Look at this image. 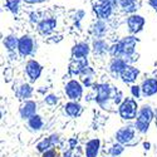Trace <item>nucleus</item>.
Listing matches in <instances>:
<instances>
[{
  "label": "nucleus",
  "instance_id": "obj_8",
  "mask_svg": "<svg viewBox=\"0 0 157 157\" xmlns=\"http://www.w3.org/2000/svg\"><path fill=\"white\" fill-rule=\"evenodd\" d=\"M143 24H145V20H143L142 17H138V15H132L128 19V27L133 33L140 32L141 28L143 27Z\"/></svg>",
  "mask_w": 157,
  "mask_h": 157
},
{
  "label": "nucleus",
  "instance_id": "obj_1",
  "mask_svg": "<svg viewBox=\"0 0 157 157\" xmlns=\"http://www.w3.org/2000/svg\"><path fill=\"white\" fill-rule=\"evenodd\" d=\"M137 112V104L132 99H126L120 107V113L123 118L126 120H132L136 117Z\"/></svg>",
  "mask_w": 157,
  "mask_h": 157
},
{
  "label": "nucleus",
  "instance_id": "obj_21",
  "mask_svg": "<svg viewBox=\"0 0 157 157\" xmlns=\"http://www.w3.org/2000/svg\"><path fill=\"white\" fill-rule=\"evenodd\" d=\"M29 124H30L32 128H34V129H39V128L43 126V122H42V118H40L39 116H33V117H30Z\"/></svg>",
  "mask_w": 157,
  "mask_h": 157
},
{
  "label": "nucleus",
  "instance_id": "obj_33",
  "mask_svg": "<svg viewBox=\"0 0 157 157\" xmlns=\"http://www.w3.org/2000/svg\"><path fill=\"white\" fill-rule=\"evenodd\" d=\"M71 156H72V148H71V150H69V151H68L67 153H65V155H64L63 157H71Z\"/></svg>",
  "mask_w": 157,
  "mask_h": 157
},
{
  "label": "nucleus",
  "instance_id": "obj_34",
  "mask_svg": "<svg viewBox=\"0 0 157 157\" xmlns=\"http://www.w3.org/2000/svg\"><path fill=\"white\" fill-rule=\"evenodd\" d=\"M156 124H157V111H156Z\"/></svg>",
  "mask_w": 157,
  "mask_h": 157
},
{
  "label": "nucleus",
  "instance_id": "obj_28",
  "mask_svg": "<svg viewBox=\"0 0 157 157\" xmlns=\"http://www.w3.org/2000/svg\"><path fill=\"white\" fill-rule=\"evenodd\" d=\"M45 102H47L48 104H56V103H57V98H56L54 96H48V97L45 98Z\"/></svg>",
  "mask_w": 157,
  "mask_h": 157
},
{
  "label": "nucleus",
  "instance_id": "obj_15",
  "mask_svg": "<svg viewBox=\"0 0 157 157\" xmlns=\"http://www.w3.org/2000/svg\"><path fill=\"white\" fill-rule=\"evenodd\" d=\"M54 28H56V20L54 19L44 20L43 23H40V25H39V30H40L42 34H49Z\"/></svg>",
  "mask_w": 157,
  "mask_h": 157
},
{
  "label": "nucleus",
  "instance_id": "obj_13",
  "mask_svg": "<svg viewBox=\"0 0 157 157\" xmlns=\"http://www.w3.org/2000/svg\"><path fill=\"white\" fill-rule=\"evenodd\" d=\"M135 44H136V39L132 36H128L124 39V40H122L123 54H132L133 50H135Z\"/></svg>",
  "mask_w": 157,
  "mask_h": 157
},
{
  "label": "nucleus",
  "instance_id": "obj_16",
  "mask_svg": "<svg viewBox=\"0 0 157 157\" xmlns=\"http://www.w3.org/2000/svg\"><path fill=\"white\" fill-rule=\"evenodd\" d=\"M35 108H36V106H35L34 102L25 103V106L20 111L21 112V116L24 117V118H30V117H33L34 113H35Z\"/></svg>",
  "mask_w": 157,
  "mask_h": 157
},
{
  "label": "nucleus",
  "instance_id": "obj_3",
  "mask_svg": "<svg viewBox=\"0 0 157 157\" xmlns=\"http://www.w3.org/2000/svg\"><path fill=\"white\" fill-rule=\"evenodd\" d=\"M65 90H67L68 97L72 99H79L82 96V87L75 81H71L65 87Z\"/></svg>",
  "mask_w": 157,
  "mask_h": 157
},
{
  "label": "nucleus",
  "instance_id": "obj_7",
  "mask_svg": "<svg viewBox=\"0 0 157 157\" xmlns=\"http://www.w3.org/2000/svg\"><path fill=\"white\" fill-rule=\"evenodd\" d=\"M40 72H42V67L35 60H30L27 64V73L29 74V77L32 78V79L35 81L36 78L40 75Z\"/></svg>",
  "mask_w": 157,
  "mask_h": 157
},
{
  "label": "nucleus",
  "instance_id": "obj_31",
  "mask_svg": "<svg viewBox=\"0 0 157 157\" xmlns=\"http://www.w3.org/2000/svg\"><path fill=\"white\" fill-rule=\"evenodd\" d=\"M43 157H56V155H54V151H53V150H50V151L45 152Z\"/></svg>",
  "mask_w": 157,
  "mask_h": 157
},
{
  "label": "nucleus",
  "instance_id": "obj_18",
  "mask_svg": "<svg viewBox=\"0 0 157 157\" xmlns=\"http://www.w3.org/2000/svg\"><path fill=\"white\" fill-rule=\"evenodd\" d=\"M65 111H67V113L69 116L75 117V116H78V114L81 113L82 108H81V106L78 103H68L67 106H65Z\"/></svg>",
  "mask_w": 157,
  "mask_h": 157
},
{
  "label": "nucleus",
  "instance_id": "obj_23",
  "mask_svg": "<svg viewBox=\"0 0 157 157\" xmlns=\"http://www.w3.org/2000/svg\"><path fill=\"white\" fill-rule=\"evenodd\" d=\"M111 53L113 54V56H120V54H123V45H122V42L121 43H118V44H116V45H113L112 47V49H111Z\"/></svg>",
  "mask_w": 157,
  "mask_h": 157
},
{
  "label": "nucleus",
  "instance_id": "obj_2",
  "mask_svg": "<svg viewBox=\"0 0 157 157\" xmlns=\"http://www.w3.org/2000/svg\"><path fill=\"white\" fill-rule=\"evenodd\" d=\"M152 117H153V113L148 107H145L141 111L138 118H137V128L141 131V132H146L147 131Z\"/></svg>",
  "mask_w": 157,
  "mask_h": 157
},
{
  "label": "nucleus",
  "instance_id": "obj_4",
  "mask_svg": "<svg viewBox=\"0 0 157 157\" xmlns=\"http://www.w3.org/2000/svg\"><path fill=\"white\" fill-rule=\"evenodd\" d=\"M94 10L97 15L101 18H107L111 14V4L108 0H99L94 5Z\"/></svg>",
  "mask_w": 157,
  "mask_h": 157
},
{
  "label": "nucleus",
  "instance_id": "obj_20",
  "mask_svg": "<svg viewBox=\"0 0 157 157\" xmlns=\"http://www.w3.org/2000/svg\"><path fill=\"white\" fill-rule=\"evenodd\" d=\"M124 67H126V64H124V62H123L122 59H116V60L112 63V65H111L112 72H114V73L122 72Z\"/></svg>",
  "mask_w": 157,
  "mask_h": 157
},
{
  "label": "nucleus",
  "instance_id": "obj_11",
  "mask_svg": "<svg viewBox=\"0 0 157 157\" xmlns=\"http://www.w3.org/2000/svg\"><path fill=\"white\" fill-rule=\"evenodd\" d=\"M142 90L146 96H152L157 92V81L156 79H148L145 81L142 84Z\"/></svg>",
  "mask_w": 157,
  "mask_h": 157
},
{
  "label": "nucleus",
  "instance_id": "obj_26",
  "mask_svg": "<svg viewBox=\"0 0 157 157\" xmlns=\"http://www.w3.org/2000/svg\"><path fill=\"white\" fill-rule=\"evenodd\" d=\"M50 143H52V140H49V138H45L44 141H42L38 145V151H44L45 148H48L49 146H50Z\"/></svg>",
  "mask_w": 157,
  "mask_h": 157
},
{
  "label": "nucleus",
  "instance_id": "obj_17",
  "mask_svg": "<svg viewBox=\"0 0 157 157\" xmlns=\"http://www.w3.org/2000/svg\"><path fill=\"white\" fill-rule=\"evenodd\" d=\"M88 45L84 44V43H81V44H77L74 48H73V56L74 58H83L88 54Z\"/></svg>",
  "mask_w": 157,
  "mask_h": 157
},
{
  "label": "nucleus",
  "instance_id": "obj_32",
  "mask_svg": "<svg viewBox=\"0 0 157 157\" xmlns=\"http://www.w3.org/2000/svg\"><path fill=\"white\" fill-rule=\"evenodd\" d=\"M150 3H151V5H152V6L157 8V0H150Z\"/></svg>",
  "mask_w": 157,
  "mask_h": 157
},
{
  "label": "nucleus",
  "instance_id": "obj_35",
  "mask_svg": "<svg viewBox=\"0 0 157 157\" xmlns=\"http://www.w3.org/2000/svg\"><path fill=\"white\" fill-rule=\"evenodd\" d=\"M27 2H30L32 3V2H36V0H27Z\"/></svg>",
  "mask_w": 157,
  "mask_h": 157
},
{
  "label": "nucleus",
  "instance_id": "obj_27",
  "mask_svg": "<svg viewBox=\"0 0 157 157\" xmlns=\"http://www.w3.org/2000/svg\"><path fill=\"white\" fill-rule=\"evenodd\" d=\"M122 151H123V147H122L121 145H116V146H113V148L111 150V153H112L113 156H117V155H120Z\"/></svg>",
  "mask_w": 157,
  "mask_h": 157
},
{
  "label": "nucleus",
  "instance_id": "obj_6",
  "mask_svg": "<svg viewBox=\"0 0 157 157\" xmlns=\"http://www.w3.org/2000/svg\"><path fill=\"white\" fill-rule=\"evenodd\" d=\"M87 67L86 58H75L69 65V71L72 74H81V72Z\"/></svg>",
  "mask_w": 157,
  "mask_h": 157
},
{
  "label": "nucleus",
  "instance_id": "obj_5",
  "mask_svg": "<svg viewBox=\"0 0 157 157\" xmlns=\"http://www.w3.org/2000/svg\"><path fill=\"white\" fill-rule=\"evenodd\" d=\"M18 48L21 56H28L33 49V40L29 36H23L18 43Z\"/></svg>",
  "mask_w": 157,
  "mask_h": 157
},
{
  "label": "nucleus",
  "instance_id": "obj_29",
  "mask_svg": "<svg viewBox=\"0 0 157 157\" xmlns=\"http://www.w3.org/2000/svg\"><path fill=\"white\" fill-rule=\"evenodd\" d=\"M8 6L13 10V11H17V6H18V2H9Z\"/></svg>",
  "mask_w": 157,
  "mask_h": 157
},
{
  "label": "nucleus",
  "instance_id": "obj_24",
  "mask_svg": "<svg viewBox=\"0 0 157 157\" xmlns=\"http://www.w3.org/2000/svg\"><path fill=\"white\" fill-rule=\"evenodd\" d=\"M30 94H32V88L28 84L21 86V88H20V96L28 98V97H30Z\"/></svg>",
  "mask_w": 157,
  "mask_h": 157
},
{
  "label": "nucleus",
  "instance_id": "obj_25",
  "mask_svg": "<svg viewBox=\"0 0 157 157\" xmlns=\"http://www.w3.org/2000/svg\"><path fill=\"white\" fill-rule=\"evenodd\" d=\"M5 45L9 48V49H14L15 45H17V39L14 36H9L5 39Z\"/></svg>",
  "mask_w": 157,
  "mask_h": 157
},
{
  "label": "nucleus",
  "instance_id": "obj_30",
  "mask_svg": "<svg viewBox=\"0 0 157 157\" xmlns=\"http://www.w3.org/2000/svg\"><path fill=\"white\" fill-rule=\"evenodd\" d=\"M132 93H133V96H136V97H138V96H140V88H138L137 86L132 87Z\"/></svg>",
  "mask_w": 157,
  "mask_h": 157
},
{
  "label": "nucleus",
  "instance_id": "obj_14",
  "mask_svg": "<svg viewBox=\"0 0 157 157\" xmlns=\"http://www.w3.org/2000/svg\"><path fill=\"white\" fill-rule=\"evenodd\" d=\"M99 147V141L98 140H92L87 143V157H96Z\"/></svg>",
  "mask_w": 157,
  "mask_h": 157
},
{
  "label": "nucleus",
  "instance_id": "obj_19",
  "mask_svg": "<svg viewBox=\"0 0 157 157\" xmlns=\"http://www.w3.org/2000/svg\"><path fill=\"white\" fill-rule=\"evenodd\" d=\"M81 75H82V81L84 82L86 86H90V83H92V77L93 75V71L89 69V68H84L82 72H81Z\"/></svg>",
  "mask_w": 157,
  "mask_h": 157
},
{
  "label": "nucleus",
  "instance_id": "obj_12",
  "mask_svg": "<svg viewBox=\"0 0 157 157\" xmlns=\"http://www.w3.org/2000/svg\"><path fill=\"white\" fill-rule=\"evenodd\" d=\"M97 92H98L97 101L98 102H103V101H106L109 97L111 88L107 84H101V86H97Z\"/></svg>",
  "mask_w": 157,
  "mask_h": 157
},
{
  "label": "nucleus",
  "instance_id": "obj_9",
  "mask_svg": "<svg viewBox=\"0 0 157 157\" xmlns=\"http://www.w3.org/2000/svg\"><path fill=\"white\" fill-rule=\"evenodd\" d=\"M137 74H138V71L133 67H129V65H126V67L123 68V71L121 72L122 79L124 82H133L136 79Z\"/></svg>",
  "mask_w": 157,
  "mask_h": 157
},
{
  "label": "nucleus",
  "instance_id": "obj_22",
  "mask_svg": "<svg viewBox=\"0 0 157 157\" xmlns=\"http://www.w3.org/2000/svg\"><path fill=\"white\" fill-rule=\"evenodd\" d=\"M121 5L126 11H133L136 8L135 0H121Z\"/></svg>",
  "mask_w": 157,
  "mask_h": 157
},
{
  "label": "nucleus",
  "instance_id": "obj_10",
  "mask_svg": "<svg viewBox=\"0 0 157 157\" xmlns=\"http://www.w3.org/2000/svg\"><path fill=\"white\" fill-rule=\"evenodd\" d=\"M132 138H133V129L131 127L123 128V129H121V131L117 132V140H118L121 143L129 142Z\"/></svg>",
  "mask_w": 157,
  "mask_h": 157
}]
</instances>
